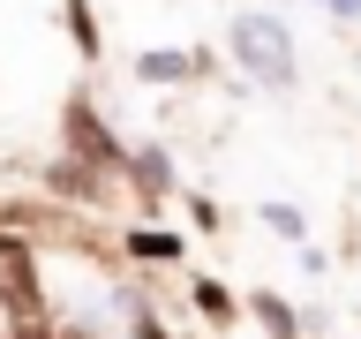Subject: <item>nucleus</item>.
<instances>
[{
	"label": "nucleus",
	"mask_w": 361,
	"mask_h": 339,
	"mask_svg": "<svg viewBox=\"0 0 361 339\" xmlns=\"http://www.w3.org/2000/svg\"><path fill=\"white\" fill-rule=\"evenodd\" d=\"M188 302H196L211 324H241V294L226 287V279H188Z\"/></svg>",
	"instance_id": "20e7f679"
},
{
	"label": "nucleus",
	"mask_w": 361,
	"mask_h": 339,
	"mask_svg": "<svg viewBox=\"0 0 361 339\" xmlns=\"http://www.w3.org/2000/svg\"><path fill=\"white\" fill-rule=\"evenodd\" d=\"M256 219H264L271 234H279V242H293V249L309 242V219H301V211H293V203H264V211H256Z\"/></svg>",
	"instance_id": "0eeeda50"
},
{
	"label": "nucleus",
	"mask_w": 361,
	"mask_h": 339,
	"mask_svg": "<svg viewBox=\"0 0 361 339\" xmlns=\"http://www.w3.org/2000/svg\"><path fill=\"white\" fill-rule=\"evenodd\" d=\"M128 181H135V189H143V196H166V189H180L173 158L158 151V143H143V151H128Z\"/></svg>",
	"instance_id": "7ed1b4c3"
},
{
	"label": "nucleus",
	"mask_w": 361,
	"mask_h": 339,
	"mask_svg": "<svg viewBox=\"0 0 361 339\" xmlns=\"http://www.w3.org/2000/svg\"><path fill=\"white\" fill-rule=\"evenodd\" d=\"M121 249H128L135 264H180V256H188V234H180V226H128Z\"/></svg>",
	"instance_id": "f03ea898"
},
{
	"label": "nucleus",
	"mask_w": 361,
	"mask_h": 339,
	"mask_svg": "<svg viewBox=\"0 0 361 339\" xmlns=\"http://www.w3.org/2000/svg\"><path fill=\"white\" fill-rule=\"evenodd\" d=\"M226 53L241 68V83H256V90H293L301 83V45H293L286 16H271V8H241L226 23Z\"/></svg>",
	"instance_id": "f257e3e1"
},
{
	"label": "nucleus",
	"mask_w": 361,
	"mask_h": 339,
	"mask_svg": "<svg viewBox=\"0 0 361 339\" xmlns=\"http://www.w3.org/2000/svg\"><path fill=\"white\" fill-rule=\"evenodd\" d=\"M135 76H143V83H188V76H196V61L166 45V53H135Z\"/></svg>",
	"instance_id": "423d86ee"
},
{
	"label": "nucleus",
	"mask_w": 361,
	"mask_h": 339,
	"mask_svg": "<svg viewBox=\"0 0 361 339\" xmlns=\"http://www.w3.org/2000/svg\"><path fill=\"white\" fill-rule=\"evenodd\" d=\"M61 16H68V30H75V53H98V23H90L83 0H61Z\"/></svg>",
	"instance_id": "6e6552de"
},
{
	"label": "nucleus",
	"mask_w": 361,
	"mask_h": 339,
	"mask_svg": "<svg viewBox=\"0 0 361 339\" xmlns=\"http://www.w3.org/2000/svg\"><path fill=\"white\" fill-rule=\"evenodd\" d=\"M180 203H188V219H196V234H219V203L196 196V189H180Z\"/></svg>",
	"instance_id": "1a4fd4ad"
},
{
	"label": "nucleus",
	"mask_w": 361,
	"mask_h": 339,
	"mask_svg": "<svg viewBox=\"0 0 361 339\" xmlns=\"http://www.w3.org/2000/svg\"><path fill=\"white\" fill-rule=\"evenodd\" d=\"M324 8H331L338 23H354V16H361V0H324Z\"/></svg>",
	"instance_id": "9d476101"
},
{
	"label": "nucleus",
	"mask_w": 361,
	"mask_h": 339,
	"mask_svg": "<svg viewBox=\"0 0 361 339\" xmlns=\"http://www.w3.org/2000/svg\"><path fill=\"white\" fill-rule=\"evenodd\" d=\"M241 309L256 316V324H264L271 339H301V316H293L286 302H279V294H264V287H256V294H241Z\"/></svg>",
	"instance_id": "39448f33"
}]
</instances>
